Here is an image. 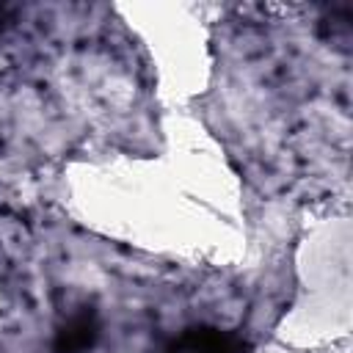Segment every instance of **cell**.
<instances>
[{
  "label": "cell",
  "mask_w": 353,
  "mask_h": 353,
  "mask_svg": "<svg viewBox=\"0 0 353 353\" xmlns=\"http://www.w3.org/2000/svg\"><path fill=\"white\" fill-rule=\"evenodd\" d=\"M99 336V323L91 309L72 314L55 334V353H88Z\"/></svg>",
  "instance_id": "2"
},
{
  "label": "cell",
  "mask_w": 353,
  "mask_h": 353,
  "mask_svg": "<svg viewBox=\"0 0 353 353\" xmlns=\"http://www.w3.org/2000/svg\"><path fill=\"white\" fill-rule=\"evenodd\" d=\"M165 353H251L248 339H243L234 331L212 328V325H196L182 331Z\"/></svg>",
  "instance_id": "1"
}]
</instances>
